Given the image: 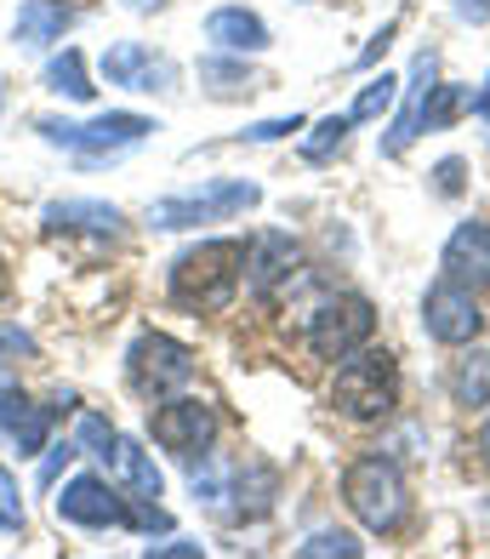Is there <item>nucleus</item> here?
Listing matches in <instances>:
<instances>
[{"label":"nucleus","instance_id":"1","mask_svg":"<svg viewBox=\"0 0 490 559\" xmlns=\"http://www.w3.org/2000/svg\"><path fill=\"white\" fill-rule=\"evenodd\" d=\"M246 274V246L240 240H205L171 263V302H183L194 314H217L235 302Z\"/></svg>","mask_w":490,"mask_h":559},{"label":"nucleus","instance_id":"2","mask_svg":"<svg viewBox=\"0 0 490 559\" xmlns=\"http://www.w3.org/2000/svg\"><path fill=\"white\" fill-rule=\"evenodd\" d=\"M331 400H337V412L354 417V423H377V417H389L394 412V400H399V366H394V354H348V366L337 371V389H331Z\"/></svg>","mask_w":490,"mask_h":559},{"label":"nucleus","instance_id":"3","mask_svg":"<svg viewBox=\"0 0 490 559\" xmlns=\"http://www.w3.org/2000/svg\"><path fill=\"white\" fill-rule=\"evenodd\" d=\"M343 497L354 508V520L366 531H377V537L399 531V520H405V474L389 463V456H359V463L343 474Z\"/></svg>","mask_w":490,"mask_h":559},{"label":"nucleus","instance_id":"4","mask_svg":"<svg viewBox=\"0 0 490 559\" xmlns=\"http://www.w3.org/2000/svg\"><path fill=\"white\" fill-rule=\"evenodd\" d=\"M35 132L46 143H58V148H74L81 160H115L126 155V148H138L148 132H154V120L148 115H97V120H35Z\"/></svg>","mask_w":490,"mask_h":559},{"label":"nucleus","instance_id":"5","mask_svg":"<svg viewBox=\"0 0 490 559\" xmlns=\"http://www.w3.org/2000/svg\"><path fill=\"white\" fill-rule=\"evenodd\" d=\"M263 189L256 183H205V189H189V194H171V200H154L148 206V223L154 228H200V223H223L235 212H251Z\"/></svg>","mask_w":490,"mask_h":559},{"label":"nucleus","instance_id":"6","mask_svg":"<svg viewBox=\"0 0 490 559\" xmlns=\"http://www.w3.org/2000/svg\"><path fill=\"white\" fill-rule=\"evenodd\" d=\"M126 371H132V389L148 394V400H160V394H177L194 377V354L166 337V332H143L132 343V354H126Z\"/></svg>","mask_w":490,"mask_h":559},{"label":"nucleus","instance_id":"7","mask_svg":"<svg viewBox=\"0 0 490 559\" xmlns=\"http://www.w3.org/2000/svg\"><path fill=\"white\" fill-rule=\"evenodd\" d=\"M371 302L366 297H331L314 309V320H308V348L320 354V360H348L354 348L371 343Z\"/></svg>","mask_w":490,"mask_h":559},{"label":"nucleus","instance_id":"8","mask_svg":"<svg viewBox=\"0 0 490 559\" xmlns=\"http://www.w3.org/2000/svg\"><path fill=\"white\" fill-rule=\"evenodd\" d=\"M422 325H428V337L433 343H474L479 337V325H485V314H479V302H474V286H462V280H440V286H428V297H422Z\"/></svg>","mask_w":490,"mask_h":559},{"label":"nucleus","instance_id":"9","mask_svg":"<svg viewBox=\"0 0 490 559\" xmlns=\"http://www.w3.org/2000/svg\"><path fill=\"white\" fill-rule=\"evenodd\" d=\"M58 520L69 525H138V508H126L115 491H109V479H97V474H81V479H69L63 497H58Z\"/></svg>","mask_w":490,"mask_h":559},{"label":"nucleus","instance_id":"10","mask_svg":"<svg viewBox=\"0 0 490 559\" xmlns=\"http://www.w3.org/2000/svg\"><path fill=\"white\" fill-rule=\"evenodd\" d=\"M103 74H109V86H120V92H171V86H177L171 58L148 52L143 40L109 46V52H103Z\"/></svg>","mask_w":490,"mask_h":559},{"label":"nucleus","instance_id":"11","mask_svg":"<svg viewBox=\"0 0 490 559\" xmlns=\"http://www.w3.org/2000/svg\"><path fill=\"white\" fill-rule=\"evenodd\" d=\"M212 435H217V417H212L205 400H166L160 412H154V440H160L166 451H177V456L205 451Z\"/></svg>","mask_w":490,"mask_h":559},{"label":"nucleus","instance_id":"12","mask_svg":"<svg viewBox=\"0 0 490 559\" xmlns=\"http://www.w3.org/2000/svg\"><path fill=\"white\" fill-rule=\"evenodd\" d=\"M297 263H302L297 240L279 235V228H263V235L251 240V251H246V286H251L256 297H274V292L297 274Z\"/></svg>","mask_w":490,"mask_h":559},{"label":"nucleus","instance_id":"13","mask_svg":"<svg viewBox=\"0 0 490 559\" xmlns=\"http://www.w3.org/2000/svg\"><path fill=\"white\" fill-rule=\"evenodd\" d=\"M445 274L462 280V286H490V223H462L456 235L445 240Z\"/></svg>","mask_w":490,"mask_h":559},{"label":"nucleus","instance_id":"14","mask_svg":"<svg viewBox=\"0 0 490 559\" xmlns=\"http://www.w3.org/2000/svg\"><path fill=\"white\" fill-rule=\"evenodd\" d=\"M46 428H51V412H46V405H35L23 389H7V394H0V435L17 445V456L46 451Z\"/></svg>","mask_w":490,"mask_h":559},{"label":"nucleus","instance_id":"15","mask_svg":"<svg viewBox=\"0 0 490 559\" xmlns=\"http://www.w3.org/2000/svg\"><path fill=\"white\" fill-rule=\"evenodd\" d=\"M205 40L246 58V52H263L268 46V23L256 12H246V7H217L212 17H205Z\"/></svg>","mask_w":490,"mask_h":559},{"label":"nucleus","instance_id":"16","mask_svg":"<svg viewBox=\"0 0 490 559\" xmlns=\"http://www.w3.org/2000/svg\"><path fill=\"white\" fill-rule=\"evenodd\" d=\"M69 23H74V7H69V0H23L12 35H17V46L40 52V46H51V40L69 35Z\"/></svg>","mask_w":490,"mask_h":559},{"label":"nucleus","instance_id":"17","mask_svg":"<svg viewBox=\"0 0 490 559\" xmlns=\"http://www.w3.org/2000/svg\"><path fill=\"white\" fill-rule=\"evenodd\" d=\"M109 463H115V479L126 486V497H138V502H160L166 479H160V468H154V456H148L138 440H115Z\"/></svg>","mask_w":490,"mask_h":559},{"label":"nucleus","instance_id":"18","mask_svg":"<svg viewBox=\"0 0 490 559\" xmlns=\"http://www.w3.org/2000/svg\"><path fill=\"white\" fill-rule=\"evenodd\" d=\"M433 92V52H417V69H410V97H405V115L394 120V132L382 138V155H405L410 143H417V115H422V97Z\"/></svg>","mask_w":490,"mask_h":559},{"label":"nucleus","instance_id":"19","mask_svg":"<svg viewBox=\"0 0 490 559\" xmlns=\"http://www.w3.org/2000/svg\"><path fill=\"white\" fill-rule=\"evenodd\" d=\"M126 217L115 206H103V200H58V206H46V228L51 235H63V228H86V235H115Z\"/></svg>","mask_w":490,"mask_h":559},{"label":"nucleus","instance_id":"20","mask_svg":"<svg viewBox=\"0 0 490 559\" xmlns=\"http://www.w3.org/2000/svg\"><path fill=\"white\" fill-rule=\"evenodd\" d=\"M474 86H433L428 97H422V115H417V126L422 132H440V126H451L456 115H468L474 109Z\"/></svg>","mask_w":490,"mask_h":559},{"label":"nucleus","instance_id":"21","mask_svg":"<svg viewBox=\"0 0 490 559\" xmlns=\"http://www.w3.org/2000/svg\"><path fill=\"white\" fill-rule=\"evenodd\" d=\"M46 86L63 92V97H74V104H92V92H97V86L86 81V58L74 52V46H63V52L46 63Z\"/></svg>","mask_w":490,"mask_h":559},{"label":"nucleus","instance_id":"22","mask_svg":"<svg viewBox=\"0 0 490 559\" xmlns=\"http://www.w3.org/2000/svg\"><path fill=\"white\" fill-rule=\"evenodd\" d=\"M451 394H456V405H490V348L468 354L451 371Z\"/></svg>","mask_w":490,"mask_h":559},{"label":"nucleus","instance_id":"23","mask_svg":"<svg viewBox=\"0 0 490 559\" xmlns=\"http://www.w3.org/2000/svg\"><path fill=\"white\" fill-rule=\"evenodd\" d=\"M394 97H399V81L394 74H377V81H366L359 86V97H354V120H377V115H389L394 109Z\"/></svg>","mask_w":490,"mask_h":559},{"label":"nucleus","instance_id":"24","mask_svg":"<svg viewBox=\"0 0 490 559\" xmlns=\"http://www.w3.org/2000/svg\"><path fill=\"white\" fill-rule=\"evenodd\" d=\"M348 126H354V115H325V120L314 126V138L302 143V155H308V160H325L331 148L348 143Z\"/></svg>","mask_w":490,"mask_h":559},{"label":"nucleus","instance_id":"25","mask_svg":"<svg viewBox=\"0 0 490 559\" xmlns=\"http://www.w3.org/2000/svg\"><path fill=\"white\" fill-rule=\"evenodd\" d=\"M297 554H302V559H320V554H343V559H354L359 543L348 537V531H314V537H308Z\"/></svg>","mask_w":490,"mask_h":559},{"label":"nucleus","instance_id":"26","mask_svg":"<svg viewBox=\"0 0 490 559\" xmlns=\"http://www.w3.org/2000/svg\"><path fill=\"white\" fill-rule=\"evenodd\" d=\"M200 81H217V92H256V81H251V74L246 69H235V63H217V58H205L200 63Z\"/></svg>","mask_w":490,"mask_h":559},{"label":"nucleus","instance_id":"27","mask_svg":"<svg viewBox=\"0 0 490 559\" xmlns=\"http://www.w3.org/2000/svg\"><path fill=\"white\" fill-rule=\"evenodd\" d=\"M0 531H23V497L7 468H0Z\"/></svg>","mask_w":490,"mask_h":559},{"label":"nucleus","instance_id":"28","mask_svg":"<svg viewBox=\"0 0 490 559\" xmlns=\"http://www.w3.org/2000/svg\"><path fill=\"white\" fill-rule=\"evenodd\" d=\"M115 440H120V435H115V428L103 423V417H92V412L81 417V445H86V451H97V456H109V451H115Z\"/></svg>","mask_w":490,"mask_h":559},{"label":"nucleus","instance_id":"29","mask_svg":"<svg viewBox=\"0 0 490 559\" xmlns=\"http://www.w3.org/2000/svg\"><path fill=\"white\" fill-rule=\"evenodd\" d=\"M291 132H302V115H291V120H256L251 132H240L246 143H274V138H291Z\"/></svg>","mask_w":490,"mask_h":559},{"label":"nucleus","instance_id":"30","mask_svg":"<svg viewBox=\"0 0 490 559\" xmlns=\"http://www.w3.org/2000/svg\"><path fill=\"white\" fill-rule=\"evenodd\" d=\"M394 35H399V17H389V23H382V29H377V40L366 46V58H359V69H371V63H377L382 52H389V40H394Z\"/></svg>","mask_w":490,"mask_h":559},{"label":"nucleus","instance_id":"31","mask_svg":"<svg viewBox=\"0 0 490 559\" xmlns=\"http://www.w3.org/2000/svg\"><path fill=\"white\" fill-rule=\"evenodd\" d=\"M17 354H35L29 332H0V360H17Z\"/></svg>","mask_w":490,"mask_h":559},{"label":"nucleus","instance_id":"32","mask_svg":"<svg viewBox=\"0 0 490 559\" xmlns=\"http://www.w3.org/2000/svg\"><path fill=\"white\" fill-rule=\"evenodd\" d=\"M74 456H81L74 445H58V451H51V456H46V468H40V486H51V479H58V468H63V463H74Z\"/></svg>","mask_w":490,"mask_h":559},{"label":"nucleus","instance_id":"33","mask_svg":"<svg viewBox=\"0 0 490 559\" xmlns=\"http://www.w3.org/2000/svg\"><path fill=\"white\" fill-rule=\"evenodd\" d=\"M200 554V543H154L148 548V559H194Z\"/></svg>","mask_w":490,"mask_h":559},{"label":"nucleus","instance_id":"34","mask_svg":"<svg viewBox=\"0 0 490 559\" xmlns=\"http://www.w3.org/2000/svg\"><path fill=\"white\" fill-rule=\"evenodd\" d=\"M440 194H462V160H440Z\"/></svg>","mask_w":490,"mask_h":559},{"label":"nucleus","instance_id":"35","mask_svg":"<svg viewBox=\"0 0 490 559\" xmlns=\"http://www.w3.org/2000/svg\"><path fill=\"white\" fill-rule=\"evenodd\" d=\"M456 17H468V23H485V17H490V0H456Z\"/></svg>","mask_w":490,"mask_h":559},{"label":"nucleus","instance_id":"36","mask_svg":"<svg viewBox=\"0 0 490 559\" xmlns=\"http://www.w3.org/2000/svg\"><path fill=\"white\" fill-rule=\"evenodd\" d=\"M474 115H479V120H490V74H485V92L474 97Z\"/></svg>","mask_w":490,"mask_h":559},{"label":"nucleus","instance_id":"37","mask_svg":"<svg viewBox=\"0 0 490 559\" xmlns=\"http://www.w3.org/2000/svg\"><path fill=\"white\" fill-rule=\"evenodd\" d=\"M479 451H485V463H490V417H485V428H479Z\"/></svg>","mask_w":490,"mask_h":559},{"label":"nucleus","instance_id":"38","mask_svg":"<svg viewBox=\"0 0 490 559\" xmlns=\"http://www.w3.org/2000/svg\"><path fill=\"white\" fill-rule=\"evenodd\" d=\"M0 286H7V274H0Z\"/></svg>","mask_w":490,"mask_h":559}]
</instances>
